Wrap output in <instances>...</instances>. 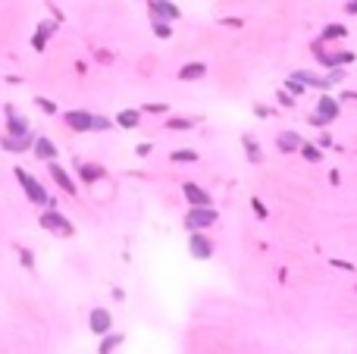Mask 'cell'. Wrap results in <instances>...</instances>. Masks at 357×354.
Segmentation results:
<instances>
[{
  "mask_svg": "<svg viewBox=\"0 0 357 354\" xmlns=\"http://www.w3.org/2000/svg\"><path fill=\"white\" fill-rule=\"evenodd\" d=\"M210 222H216V210H210V207H194L191 213L185 216L188 229H207Z\"/></svg>",
  "mask_w": 357,
  "mask_h": 354,
  "instance_id": "cell-3",
  "label": "cell"
},
{
  "mask_svg": "<svg viewBox=\"0 0 357 354\" xmlns=\"http://www.w3.org/2000/svg\"><path fill=\"white\" fill-rule=\"evenodd\" d=\"M88 320H91V332H98V335H107L110 326H113V316H110V310H104V307H94Z\"/></svg>",
  "mask_w": 357,
  "mask_h": 354,
  "instance_id": "cell-5",
  "label": "cell"
},
{
  "mask_svg": "<svg viewBox=\"0 0 357 354\" xmlns=\"http://www.w3.org/2000/svg\"><path fill=\"white\" fill-rule=\"evenodd\" d=\"M41 226L56 232V235H72V222L63 216V213H56V207H47V213L41 216Z\"/></svg>",
  "mask_w": 357,
  "mask_h": 354,
  "instance_id": "cell-2",
  "label": "cell"
},
{
  "mask_svg": "<svg viewBox=\"0 0 357 354\" xmlns=\"http://www.w3.org/2000/svg\"><path fill=\"white\" fill-rule=\"evenodd\" d=\"M301 151H304V157H307V160H313V163L319 160V151H313L310 144H301Z\"/></svg>",
  "mask_w": 357,
  "mask_h": 354,
  "instance_id": "cell-22",
  "label": "cell"
},
{
  "mask_svg": "<svg viewBox=\"0 0 357 354\" xmlns=\"http://www.w3.org/2000/svg\"><path fill=\"white\" fill-rule=\"evenodd\" d=\"M154 35H157V38H169V35H173V28H169L163 19H154Z\"/></svg>",
  "mask_w": 357,
  "mask_h": 354,
  "instance_id": "cell-18",
  "label": "cell"
},
{
  "mask_svg": "<svg viewBox=\"0 0 357 354\" xmlns=\"http://www.w3.org/2000/svg\"><path fill=\"white\" fill-rule=\"evenodd\" d=\"M185 198L194 204V207H210V195H207L204 188H198V185L185 182Z\"/></svg>",
  "mask_w": 357,
  "mask_h": 354,
  "instance_id": "cell-10",
  "label": "cell"
},
{
  "mask_svg": "<svg viewBox=\"0 0 357 354\" xmlns=\"http://www.w3.org/2000/svg\"><path fill=\"white\" fill-rule=\"evenodd\" d=\"M169 125H173V128H188V125H191V122H185V119H173V122H169Z\"/></svg>",
  "mask_w": 357,
  "mask_h": 354,
  "instance_id": "cell-28",
  "label": "cell"
},
{
  "mask_svg": "<svg viewBox=\"0 0 357 354\" xmlns=\"http://www.w3.org/2000/svg\"><path fill=\"white\" fill-rule=\"evenodd\" d=\"M138 119H141L138 110H122V113L116 116V122H119L122 128H135V125H138Z\"/></svg>",
  "mask_w": 357,
  "mask_h": 354,
  "instance_id": "cell-15",
  "label": "cell"
},
{
  "mask_svg": "<svg viewBox=\"0 0 357 354\" xmlns=\"http://www.w3.org/2000/svg\"><path fill=\"white\" fill-rule=\"evenodd\" d=\"M28 144H31V138L28 135H4L0 138V147H4V151H10V154H19V151H28Z\"/></svg>",
  "mask_w": 357,
  "mask_h": 354,
  "instance_id": "cell-7",
  "label": "cell"
},
{
  "mask_svg": "<svg viewBox=\"0 0 357 354\" xmlns=\"http://www.w3.org/2000/svg\"><path fill=\"white\" fill-rule=\"evenodd\" d=\"M19 260H22V267H25V270H35V254H31V251H25V248H22V251H19Z\"/></svg>",
  "mask_w": 357,
  "mask_h": 354,
  "instance_id": "cell-20",
  "label": "cell"
},
{
  "mask_svg": "<svg viewBox=\"0 0 357 354\" xmlns=\"http://www.w3.org/2000/svg\"><path fill=\"white\" fill-rule=\"evenodd\" d=\"M7 132L10 135H28V119H22V116H16V110L13 107H7Z\"/></svg>",
  "mask_w": 357,
  "mask_h": 354,
  "instance_id": "cell-9",
  "label": "cell"
},
{
  "mask_svg": "<svg viewBox=\"0 0 357 354\" xmlns=\"http://www.w3.org/2000/svg\"><path fill=\"white\" fill-rule=\"evenodd\" d=\"M338 116V104L332 98H319V107H316V113H313V125H326Z\"/></svg>",
  "mask_w": 357,
  "mask_h": 354,
  "instance_id": "cell-4",
  "label": "cell"
},
{
  "mask_svg": "<svg viewBox=\"0 0 357 354\" xmlns=\"http://www.w3.org/2000/svg\"><path fill=\"white\" fill-rule=\"evenodd\" d=\"M173 160H194V151H176Z\"/></svg>",
  "mask_w": 357,
  "mask_h": 354,
  "instance_id": "cell-25",
  "label": "cell"
},
{
  "mask_svg": "<svg viewBox=\"0 0 357 354\" xmlns=\"http://www.w3.org/2000/svg\"><path fill=\"white\" fill-rule=\"evenodd\" d=\"M101 173H104L101 166H91V163H88V166H82V179H85V182H94V179H101Z\"/></svg>",
  "mask_w": 357,
  "mask_h": 354,
  "instance_id": "cell-17",
  "label": "cell"
},
{
  "mask_svg": "<svg viewBox=\"0 0 357 354\" xmlns=\"http://www.w3.org/2000/svg\"><path fill=\"white\" fill-rule=\"evenodd\" d=\"M35 104H38V107H41V110H44V113H47V116H50V113H56V107H53V101H47V98H35Z\"/></svg>",
  "mask_w": 357,
  "mask_h": 354,
  "instance_id": "cell-21",
  "label": "cell"
},
{
  "mask_svg": "<svg viewBox=\"0 0 357 354\" xmlns=\"http://www.w3.org/2000/svg\"><path fill=\"white\" fill-rule=\"evenodd\" d=\"M301 147V138L295 132H282L279 135V151H298Z\"/></svg>",
  "mask_w": 357,
  "mask_h": 354,
  "instance_id": "cell-14",
  "label": "cell"
},
{
  "mask_svg": "<svg viewBox=\"0 0 357 354\" xmlns=\"http://www.w3.org/2000/svg\"><path fill=\"white\" fill-rule=\"evenodd\" d=\"M348 13H357V0H351V4H348Z\"/></svg>",
  "mask_w": 357,
  "mask_h": 354,
  "instance_id": "cell-29",
  "label": "cell"
},
{
  "mask_svg": "<svg viewBox=\"0 0 357 354\" xmlns=\"http://www.w3.org/2000/svg\"><path fill=\"white\" fill-rule=\"evenodd\" d=\"M150 10L157 16H166V19H179V10L169 4V0H150Z\"/></svg>",
  "mask_w": 357,
  "mask_h": 354,
  "instance_id": "cell-13",
  "label": "cell"
},
{
  "mask_svg": "<svg viewBox=\"0 0 357 354\" xmlns=\"http://www.w3.org/2000/svg\"><path fill=\"white\" fill-rule=\"evenodd\" d=\"M204 72H207V66H204V63H188V66H182L179 76H182V79H201Z\"/></svg>",
  "mask_w": 357,
  "mask_h": 354,
  "instance_id": "cell-16",
  "label": "cell"
},
{
  "mask_svg": "<svg viewBox=\"0 0 357 354\" xmlns=\"http://www.w3.org/2000/svg\"><path fill=\"white\" fill-rule=\"evenodd\" d=\"M13 173H16L19 185L25 188V195H28V201H31V204H41V207H56V201H53V198H50V195L41 188V185H38V182H35V179H31V176L22 170V166H16Z\"/></svg>",
  "mask_w": 357,
  "mask_h": 354,
  "instance_id": "cell-1",
  "label": "cell"
},
{
  "mask_svg": "<svg viewBox=\"0 0 357 354\" xmlns=\"http://www.w3.org/2000/svg\"><path fill=\"white\" fill-rule=\"evenodd\" d=\"M254 213H257V216H267V207H263L257 198H254Z\"/></svg>",
  "mask_w": 357,
  "mask_h": 354,
  "instance_id": "cell-26",
  "label": "cell"
},
{
  "mask_svg": "<svg viewBox=\"0 0 357 354\" xmlns=\"http://www.w3.org/2000/svg\"><path fill=\"white\" fill-rule=\"evenodd\" d=\"M91 128H110V119L107 116H94L91 119Z\"/></svg>",
  "mask_w": 357,
  "mask_h": 354,
  "instance_id": "cell-23",
  "label": "cell"
},
{
  "mask_svg": "<svg viewBox=\"0 0 357 354\" xmlns=\"http://www.w3.org/2000/svg\"><path fill=\"white\" fill-rule=\"evenodd\" d=\"M50 176L56 179V185H60L66 195H72V198H75V182L69 179V173L63 170V166H60V163H53V160H50Z\"/></svg>",
  "mask_w": 357,
  "mask_h": 354,
  "instance_id": "cell-8",
  "label": "cell"
},
{
  "mask_svg": "<svg viewBox=\"0 0 357 354\" xmlns=\"http://www.w3.org/2000/svg\"><path fill=\"white\" fill-rule=\"evenodd\" d=\"M332 267H338V270H354L348 260H332Z\"/></svg>",
  "mask_w": 357,
  "mask_h": 354,
  "instance_id": "cell-27",
  "label": "cell"
},
{
  "mask_svg": "<svg viewBox=\"0 0 357 354\" xmlns=\"http://www.w3.org/2000/svg\"><path fill=\"white\" fill-rule=\"evenodd\" d=\"M35 157H38V160H47V163L56 160V147H53V141H50V138H38V141H35Z\"/></svg>",
  "mask_w": 357,
  "mask_h": 354,
  "instance_id": "cell-11",
  "label": "cell"
},
{
  "mask_svg": "<svg viewBox=\"0 0 357 354\" xmlns=\"http://www.w3.org/2000/svg\"><path fill=\"white\" fill-rule=\"evenodd\" d=\"M119 342H122V335H107V339H104V342H101V351H104V354H107V351H113V348H116V345H119Z\"/></svg>",
  "mask_w": 357,
  "mask_h": 354,
  "instance_id": "cell-19",
  "label": "cell"
},
{
  "mask_svg": "<svg viewBox=\"0 0 357 354\" xmlns=\"http://www.w3.org/2000/svg\"><path fill=\"white\" fill-rule=\"evenodd\" d=\"M91 113H82V110H69L66 113V125L75 128V132H91Z\"/></svg>",
  "mask_w": 357,
  "mask_h": 354,
  "instance_id": "cell-6",
  "label": "cell"
},
{
  "mask_svg": "<svg viewBox=\"0 0 357 354\" xmlns=\"http://www.w3.org/2000/svg\"><path fill=\"white\" fill-rule=\"evenodd\" d=\"M342 35H345L342 25H329V28H326V38H342Z\"/></svg>",
  "mask_w": 357,
  "mask_h": 354,
  "instance_id": "cell-24",
  "label": "cell"
},
{
  "mask_svg": "<svg viewBox=\"0 0 357 354\" xmlns=\"http://www.w3.org/2000/svg\"><path fill=\"white\" fill-rule=\"evenodd\" d=\"M191 254L204 260V257H210V254H213V245H210V241H207L204 235H191Z\"/></svg>",
  "mask_w": 357,
  "mask_h": 354,
  "instance_id": "cell-12",
  "label": "cell"
}]
</instances>
